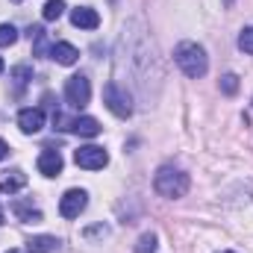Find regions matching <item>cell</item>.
<instances>
[{"instance_id":"cell-7","label":"cell","mask_w":253,"mask_h":253,"mask_svg":"<svg viewBox=\"0 0 253 253\" xmlns=\"http://www.w3.org/2000/svg\"><path fill=\"white\" fill-rule=\"evenodd\" d=\"M85 203H88V194L83 189H68L59 200V212H62V218H80Z\"/></svg>"},{"instance_id":"cell-24","label":"cell","mask_w":253,"mask_h":253,"mask_svg":"<svg viewBox=\"0 0 253 253\" xmlns=\"http://www.w3.org/2000/svg\"><path fill=\"white\" fill-rule=\"evenodd\" d=\"M0 74H3V59H0Z\"/></svg>"},{"instance_id":"cell-12","label":"cell","mask_w":253,"mask_h":253,"mask_svg":"<svg viewBox=\"0 0 253 253\" xmlns=\"http://www.w3.org/2000/svg\"><path fill=\"white\" fill-rule=\"evenodd\" d=\"M56 248H59L56 236H33L27 242V253H53Z\"/></svg>"},{"instance_id":"cell-3","label":"cell","mask_w":253,"mask_h":253,"mask_svg":"<svg viewBox=\"0 0 253 253\" xmlns=\"http://www.w3.org/2000/svg\"><path fill=\"white\" fill-rule=\"evenodd\" d=\"M103 103H106V109H109L112 115H118V118H129V115H132V100H129L126 88H121L118 83H106V88H103Z\"/></svg>"},{"instance_id":"cell-23","label":"cell","mask_w":253,"mask_h":253,"mask_svg":"<svg viewBox=\"0 0 253 253\" xmlns=\"http://www.w3.org/2000/svg\"><path fill=\"white\" fill-rule=\"evenodd\" d=\"M0 224H3V209H0Z\"/></svg>"},{"instance_id":"cell-1","label":"cell","mask_w":253,"mask_h":253,"mask_svg":"<svg viewBox=\"0 0 253 253\" xmlns=\"http://www.w3.org/2000/svg\"><path fill=\"white\" fill-rule=\"evenodd\" d=\"M174 62L183 68V74L191 77V80H200L206 71H209V56H206V50L200 47V44H194V42H183V44H177V50H174Z\"/></svg>"},{"instance_id":"cell-14","label":"cell","mask_w":253,"mask_h":253,"mask_svg":"<svg viewBox=\"0 0 253 253\" xmlns=\"http://www.w3.org/2000/svg\"><path fill=\"white\" fill-rule=\"evenodd\" d=\"M62 12H65V0H47L44 9H42L44 21H56V18H62Z\"/></svg>"},{"instance_id":"cell-17","label":"cell","mask_w":253,"mask_h":253,"mask_svg":"<svg viewBox=\"0 0 253 253\" xmlns=\"http://www.w3.org/2000/svg\"><path fill=\"white\" fill-rule=\"evenodd\" d=\"M135 253H156V236H153V233H144V236L135 242Z\"/></svg>"},{"instance_id":"cell-19","label":"cell","mask_w":253,"mask_h":253,"mask_svg":"<svg viewBox=\"0 0 253 253\" xmlns=\"http://www.w3.org/2000/svg\"><path fill=\"white\" fill-rule=\"evenodd\" d=\"M221 91H224V94H236V91H239V77H236V74L221 77Z\"/></svg>"},{"instance_id":"cell-10","label":"cell","mask_w":253,"mask_h":253,"mask_svg":"<svg viewBox=\"0 0 253 253\" xmlns=\"http://www.w3.org/2000/svg\"><path fill=\"white\" fill-rule=\"evenodd\" d=\"M39 171H42L44 177L62 174V156H59V150H42V156H39Z\"/></svg>"},{"instance_id":"cell-16","label":"cell","mask_w":253,"mask_h":253,"mask_svg":"<svg viewBox=\"0 0 253 253\" xmlns=\"http://www.w3.org/2000/svg\"><path fill=\"white\" fill-rule=\"evenodd\" d=\"M18 42V30L12 24H0V47H9Z\"/></svg>"},{"instance_id":"cell-20","label":"cell","mask_w":253,"mask_h":253,"mask_svg":"<svg viewBox=\"0 0 253 253\" xmlns=\"http://www.w3.org/2000/svg\"><path fill=\"white\" fill-rule=\"evenodd\" d=\"M12 77H15V83H18V88H24V85H27V80L33 77V71H30L27 65H18V68L12 71Z\"/></svg>"},{"instance_id":"cell-22","label":"cell","mask_w":253,"mask_h":253,"mask_svg":"<svg viewBox=\"0 0 253 253\" xmlns=\"http://www.w3.org/2000/svg\"><path fill=\"white\" fill-rule=\"evenodd\" d=\"M6 253H27V251H6Z\"/></svg>"},{"instance_id":"cell-25","label":"cell","mask_w":253,"mask_h":253,"mask_svg":"<svg viewBox=\"0 0 253 253\" xmlns=\"http://www.w3.org/2000/svg\"><path fill=\"white\" fill-rule=\"evenodd\" d=\"M221 253H233V251H221Z\"/></svg>"},{"instance_id":"cell-5","label":"cell","mask_w":253,"mask_h":253,"mask_svg":"<svg viewBox=\"0 0 253 253\" xmlns=\"http://www.w3.org/2000/svg\"><path fill=\"white\" fill-rule=\"evenodd\" d=\"M74 162H77L80 168H85V171H100V168H106L109 153H106L103 147H97V144H85V147H80V150L74 153Z\"/></svg>"},{"instance_id":"cell-2","label":"cell","mask_w":253,"mask_h":253,"mask_svg":"<svg viewBox=\"0 0 253 253\" xmlns=\"http://www.w3.org/2000/svg\"><path fill=\"white\" fill-rule=\"evenodd\" d=\"M153 189L159 191L162 197H171V200L174 197H183L189 191V174H183L174 165H162L156 171V177H153Z\"/></svg>"},{"instance_id":"cell-8","label":"cell","mask_w":253,"mask_h":253,"mask_svg":"<svg viewBox=\"0 0 253 253\" xmlns=\"http://www.w3.org/2000/svg\"><path fill=\"white\" fill-rule=\"evenodd\" d=\"M18 126H21V132L36 135V132L44 126V112H42V109H21V112H18Z\"/></svg>"},{"instance_id":"cell-18","label":"cell","mask_w":253,"mask_h":253,"mask_svg":"<svg viewBox=\"0 0 253 253\" xmlns=\"http://www.w3.org/2000/svg\"><path fill=\"white\" fill-rule=\"evenodd\" d=\"M239 47L253 56V27H245V30H242V36H239Z\"/></svg>"},{"instance_id":"cell-6","label":"cell","mask_w":253,"mask_h":253,"mask_svg":"<svg viewBox=\"0 0 253 253\" xmlns=\"http://www.w3.org/2000/svg\"><path fill=\"white\" fill-rule=\"evenodd\" d=\"M53 121L59 129H68V132H77V135H85V138H94L100 135V124L97 118H62V115H53Z\"/></svg>"},{"instance_id":"cell-11","label":"cell","mask_w":253,"mask_h":253,"mask_svg":"<svg viewBox=\"0 0 253 253\" xmlns=\"http://www.w3.org/2000/svg\"><path fill=\"white\" fill-rule=\"evenodd\" d=\"M50 59H56L59 65H74L80 59V50H77L74 44H68V42H56V44L50 47Z\"/></svg>"},{"instance_id":"cell-21","label":"cell","mask_w":253,"mask_h":253,"mask_svg":"<svg viewBox=\"0 0 253 253\" xmlns=\"http://www.w3.org/2000/svg\"><path fill=\"white\" fill-rule=\"evenodd\" d=\"M6 156H9V144L0 138V159H6Z\"/></svg>"},{"instance_id":"cell-26","label":"cell","mask_w":253,"mask_h":253,"mask_svg":"<svg viewBox=\"0 0 253 253\" xmlns=\"http://www.w3.org/2000/svg\"><path fill=\"white\" fill-rule=\"evenodd\" d=\"M12 3H21V0H12Z\"/></svg>"},{"instance_id":"cell-13","label":"cell","mask_w":253,"mask_h":253,"mask_svg":"<svg viewBox=\"0 0 253 253\" xmlns=\"http://www.w3.org/2000/svg\"><path fill=\"white\" fill-rule=\"evenodd\" d=\"M24 186H27V174L24 171H12L9 177L0 180V191L3 194H15V191H21Z\"/></svg>"},{"instance_id":"cell-4","label":"cell","mask_w":253,"mask_h":253,"mask_svg":"<svg viewBox=\"0 0 253 253\" xmlns=\"http://www.w3.org/2000/svg\"><path fill=\"white\" fill-rule=\"evenodd\" d=\"M88 97H91V83H88V77H85V74L68 77V83H65V100H68L71 106L83 109V106L88 103Z\"/></svg>"},{"instance_id":"cell-15","label":"cell","mask_w":253,"mask_h":253,"mask_svg":"<svg viewBox=\"0 0 253 253\" xmlns=\"http://www.w3.org/2000/svg\"><path fill=\"white\" fill-rule=\"evenodd\" d=\"M15 215L21 221H42V212L33 209V206H27V203H15Z\"/></svg>"},{"instance_id":"cell-9","label":"cell","mask_w":253,"mask_h":253,"mask_svg":"<svg viewBox=\"0 0 253 253\" xmlns=\"http://www.w3.org/2000/svg\"><path fill=\"white\" fill-rule=\"evenodd\" d=\"M71 24L80 27V30H97L100 27V15L91 9V6H77L71 12Z\"/></svg>"}]
</instances>
